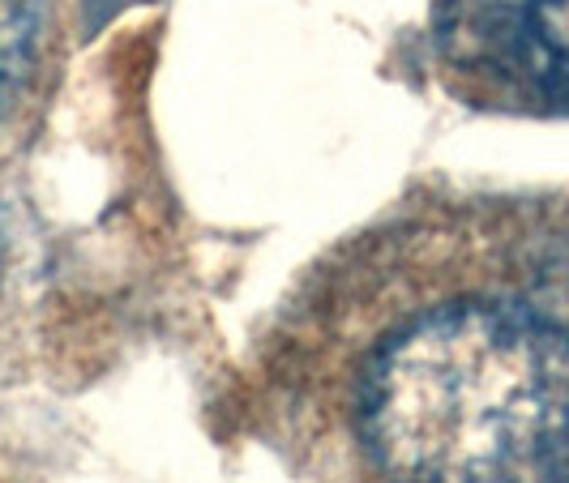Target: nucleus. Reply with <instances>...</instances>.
Masks as SVG:
<instances>
[{
	"mask_svg": "<svg viewBox=\"0 0 569 483\" xmlns=\"http://www.w3.org/2000/svg\"><path fill=\"white\" fill-rule=\"evenodd\" d=\"M48 0H0V112L27 85L39 52Z\"/></svg>",
	"mask_w": 569,
	"mask_h": 483,
	"instance_id": "7ed1b4c3",
	"label": "nucleus"
},
{
	"mask_svg": "<svg viewBox=\"0 0 569 483\" xmlns=\"http://www.w3.org/2000/svg\"><path fill=\"white\" fill-rule=\"evenodd\" d=\"M566 483H569V480H566Z\"/></svg>",
	"mask_w": 569,
	"mask_h": 483,
	"instance_id": "20e7f679",
	"label": "nucleus"
},
{
	"mask_svg": "<svg viewBox=\"0 0 569 483\" xmlns=\"http://www.w3.org/2000/svg\"><path fill=\"white\" fill-rule=\"evenodd\" d=\"M360 436L386 483H566L569 330L506 304L420 316L372 360Z\"/></svg>",
	"mask_w": 569,
	"mask_h": 483,
	"instance_id": "f257e3e1",
	"label": "nucleus"
},
{
	"mask_svg": "<svg viewBox=\"0 0 569 483\" xmlns=\"http://www.w3.org/2000/svg\"><path fill=\"white\" fill-rule=\"evenodd\" d=\"M437 52L492 94L569 115V0H437Z\"/></svg>",
	"mask_w": 569,
	"mask_h": 483,
	"instance_id": "f03ea898",
	"label": "nucleus"
}]
</instances>
